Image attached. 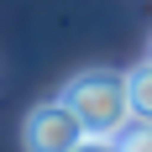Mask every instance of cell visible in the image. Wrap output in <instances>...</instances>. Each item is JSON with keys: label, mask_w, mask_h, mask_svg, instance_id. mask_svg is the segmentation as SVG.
Returning <instances> with one entry per match:
<instances>
[{"label": "cell", "mask_w": 152, "mask_h": 152, "mask_svg": "<svg viewBox=\"0 0 152 152\" xmlns=\"http://www.w3.org/2000/svg\"><path fill=\"white\" fill-rule=\"evenodd\" d=\"M79 152H115V142H100V137H89V142H84Z\"/></svg>", "instance_id": "5"}, {"label": "cell", "mask_w": 152, "mask_h": 152, "mask_svg": "<svg viewBox=\"0 0 152 152\" xmlns=\"http://www.w3.org/2000/svg\"><path fill=\"white\" fill-rule=\"evenodd\" d=\"M115 147H121V152H152V126H131Z\"/></svg>", "instance_id": "4"}, {"label": "cell", "mask_w": 152, "mask_h": 152, "mask_svg": "<svg viewBox=\"0 0 152 152\" xmlns=\"http://www.w3.org/2000/svg\"><path fill=\"white\" fill-rule=\"evenodd\" d=\"M21 137H26V152H79L89 142L84 121L74 115L68 100H42V105L26 110V121H21Z\"/></svg>", "instance_id": "2"}, {"label": "cell", "mask_w": 152, "mask_h": 152, "mask_svg": "<svg viewBox=\"0 0 152 152\" xmlns=\"http://www.w3.org/2000/svg\"><path fill=\"white\" fill-rule=\"evenodd\" d=\"M115 152H121V147H115Z\"/></svg>", "instance_id": "6"}, {"label": "cell", "mask_w": 152, "mask_h": 152, "mask_svg": "<svg viewBox=\"0 0 152 152\" xmlns=\"http://www.w3.org/2000/svg\"><path fill=\"white\" fill-rule=\"evenodd\" d=\"M126 79H131V110H137V126H152V58H142Z\"/></svg>", "instance_id": "3"}, {"label": "cell", "mask_w": 152, "mask_h": 152, "mask_svg": "<svg viewBox=\"0 0 152 152\" xmlns=\"http://www.w3.org/2000/svg\"><path fill=\"white\" fill-rule=\"evenodd\" d=\"M147 58H152V53H147Z\"/></svg>", "instance_id": "7"}, {"label": "cell", "mask_w": 152, "mask_h": 152, "mask_svg": "<svg viewBox=\"0 0 152 152\" xmlns=\"http://www.w3.org/2000/svg\"><path fill=\"white\" fill-rule=\"evenodd\" d=\"M63 100L74 105V115L84 121V131L100 142H121L131 126H137V110H131V79L115 74V68H84L63 84Z\"/></svg>", "instance_id": "1"}]
</instances>
